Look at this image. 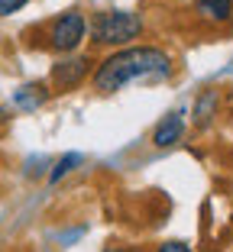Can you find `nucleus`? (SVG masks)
Returning a JSON list of instances; mask_svg holds the SVG:
<instances>
[{
	"label": "nucleus",
	"mask_w": 233,
	"mask_h": 252,
	"mask_svg": "<svg viewBox=\"0 0 233 252\" xmlns=\"http://www.w3.org/2000/svg\"><path fill=\"white\" fill-rule=\"evenodd\" d=\"M172 71H175V65L166 49L130 45V49L107 55L98 65L94 91L98 94H113V91H123L127 84H136V81H166V78H172Z\"/></svg>",
	"instance_id": "1"
},
{
	"label": "nucleus",
	"mask_w": 233,
	"mask_h": 252,
	"mask_svg": "<svg viewBox=\"0 0 233 252\" xmlns=\"http://www.w3.org/2000/svg\"><path fill=\"white\" fill-rule=\"evenodd\" d=\"M94 45H127L143 36V16L130 10H100L88 23Z\"/></svg>",
	"instance_id": "2"
},
{
	"label": "nucleus",
	"mask_w": 233,
	"mask_h": 252,
	"mask_svg": "<svg viewBox=\"0 0 233 252\" xmlns=\"http://www.w3.org/2000/svg\"><path fill=\"white\" fill-rule=\"evenodd\" d=\"M84 32H88V20L78 10H68V13L55 16L52 26H49V45L55 52H75L78 45L84 42Z\"/></svg>",
	"instance_id": "3"
},
{
	"label": "nucleus",
	"mask_w": 233,
	"mask_h": 252,
	"mask_svg": "<svg viewBox=\"0 0 233 252\" xmlns=\"http://www.w3.org/2000/svg\"><path fill=\"white\" fill-rule=\"evenodd\" d=\"M91 71V59L88 55H75V59H65L59 65H52V84L59 91H71L88 78Z\"/></svg>",
	"instance_id": "4"
},
{
	"label": "nucleus",
	"mask_w": 233,
	"mask_h": 252,
	"mask_svg": "<svg viewBox=\"0 0 233 252\" xmlns=\"http://www.w3.org/2000/svg\"><path fill=\"white\" fill-rule=\"evenodd\" d=\"M45 100H49V84H42V81H26L13 91V107L23 113L39 110Z\"/></svg>",
	"instance_id": "5"
},
{
	"label": "nucleus",
	"mask_w": 233,
	"mask_h": 252,
	"mask_svg": "<svg viewBox=\"0 0 233 252\" xmlns=\"http://www.w3.org/2000/svg\"><path fill=\"white\" fill-rule=\"evenodd\" d=\"M195 16L211 26H224L233 20V0H195Z\"/></svg>",
	"instance_id": "6"
},
{
	"label": "nucleus",
	"mask_w": 233,
	"mask_h": 252,
	"mask_svg": "<svg viewBox=\"0 0 233 252\" xmlns=\"http://www.w3.org/2000/svg\"><path fill=\"white\" fill-rule=\"evenodd\" d=\"M181 136H185V117H181V113H168V117L156 126V133H152V146L168 149V146H175Z\"/></svg>",
	"instance_id": "7"
},
{
	"label": "nucleus",
	"mask_w": 233,
	"mask_h": 252,
	"mask_svg": "<svg viewBox=\"0 0 233 252\" xmlns=\"http://www.w3.org/2000/svg\"><path fill=\"white\" fill-rule=\"evenodd\" d=\"M217 107H220V94L217 91H204V94L198 97V104H195V123L207 126L214 117H217Z\"/></svg>",
	"instance_id": "8"
},
{
	"label": "nucleus",
	"mask_w": 233,
	"mask_h": 252,
	"mask_svg": "<svg viewBox=\"0 0 233 252\" xmlns=\"http://www.w3.org/2000/svg\"><path fill=\"white\" fill-rule=\"evenodd\" d=\"M81 162H84L81 152H68V156H62L59 162L52 165V171H49V181H52V185H59V181L65 178V175H71V171H75Z\"/></svg>",
	"instance_id": "9"
},
{
	"label": "nucleus",
	"mask_w": 233,
	"mask_h": 252,
	"mask_svg": "<svg viewBox=\"0 0 233 252\" xmlns=\"http://www.w3.org/2000/svg\"><path fill=\"white\" fill-rule=\"evenodd\" d=\"M23 3H26V0H0V16H10V13H16V10H23Z\"/></svg>",
	"instance_id": "10"
},
{
	"label": "nucleus",
	"mask_w": 233,
	"mask_h": 252,
	"mask_svg": "<svg viewBox=\"0 0 233 252\" xmlns=\"http://www.w3.org/2000/svg\"><path fill=\"white\" fill-rule=\"evenodd\" d=\"M156 252H191V246H185V243H178V239H168V243H162Z\"/></svg>",
	"instance_id": "11"
},
{
	"label": "nucleus",
	"mask_w": 233,
	"mask_h": 252,
	"mask_svg": "<svg viewBox=\"0 0 233 252\" xmlns=\"http://www.w3.org/2000/svg\"><path fill=\"white\" fill-rule=\"evenodd\" d=\"M110 252H117V249H110Z\"/></svg>",
	"instance_id": "12"
}]
</instances>
